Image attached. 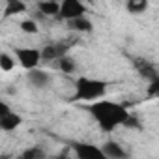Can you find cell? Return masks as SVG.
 Segmentation results:
<instances>
[{
	"mask_svg": "<svg viewBox=\"0 0 159 159\" xmlns=\"http://www.w3.org/2000/svg\"><path fill=\"white\" fill-rule=\"evenodd\" d=\"M86 111L96 120V124L99 125V129L105 131V133H112L118 125H124L125 118L129 116V111L124 105L109 101V99L92 101V103H88Z\"/></svg>",
	"mask_w": 159,
	"mask_h": 159,
	"instance_id": "1",
	"label": "cell"
},
{
	"mask_svg": "<svg viewBox=\"0 0 159 159\" xmlns=\"http://www.w3.org/2000/svg\"><path fill=\"white\" fill-rule=\"evenodd\" d=\"M107 94V83L99 79H90V77H79L75 81V101H84L92 103Z\"/></svg>",
	"mask_w": 159,
	"mask_h": 159,
	"instance_id": "2",
	"label": "cell"
},
{
	"mask_svg": "<svg viewBox=\"0 0 159 159\" xmlns=\"http://www.w3.org/2000/svg\"><path fill=\"white\" fill-rule=\"evenodd\" d=\"M15 58L19 62V66L23 69H34L39 66L41 62V49H34V47H17L15 49Z\"/></svg>",
	"mask_w": 159,
	"mask_h": 159,
	"instance_id": "3",
	"label": "cell"
},
{
	"mask_svg": "<svg viewBox=\"0 0 159 159\" xmlns=\"http://www.w3.org/2000/svg\"><path fill=\"white\" fill-rule=\"evenodd\" d=\"M81 15H86V6L81 0H60V19L69 21Z\"/></svg>",
	"mask_w": 159,
	"mask_h": 159,
	"instance_id": "4",
	"label": "cell"
},
{
	"mask_svg": "<svg viewBox=\"0 0 159 159\" xmlns=\"http://www.w3.org/2000/svg\"><path fill=\"white\" fill-rule=\"evenodd\" d=\"M69 43L66 41H58V43H51V45H45L41 49V60L43 62H52V60H58L60 56L67 54L69 51Z\"/></svg>",
	"mask_w": 159,
	"mask_h": 159,
	"instance_id": "5",
	"label": "cell"
},
{
	"mask_svg": "<svg viewBox=\"0 0 159 159\" xmlns=\"http://www.w3.org/2000/svg\"><path fill=\"white\" fill-rule=\"evenodd\" d=\"M26 79H28L30 86L36 88V90H45L49 86V83H51V75L47 71H43V69H38V67L28 69L26 71Z\"/></svg>",
	"mask_w": 159,
	"mask_h": 159,
	"instance_id": "6",
	"label": "cell"
},
{
	"mask_svg": "<svg viewBox=\"0 0 159 159\" xmlns=\"http://www.w3.org/2000/svg\"><path fill=\"white\" fill-rule=\"evenodd\" d=\"M73 153L79 159H94V157H105L103 150L96 144H84V142H77L73 144Z\"/></svg>",
	"mask_w": 159,
	"mask_h": 159,
	"instance_id": "7",
	"label": "cell"
},
{
	"mask_svg": "<svg viewBox=\"0 0 159 159\" xmlns=\"http://www.w3.org/2000/svg\"><path fill=\"white\" fill-rule=\"evenodd\" d=\"M101 150H103L105 157H109V159H125V157H129V153L122 148V144H118L114 140H107L101 146Z\"/></svg>",
	"mask_w": 159,
	"mask_h": 159,
	"instance_id": "8",
	"label": "cell"
},
{
	"mask_svg": "<svg viewBox=\"0 0 159 159\" xmlns=\"http://www.w3.org/2000/svg\"><path fill=\"white\" fill-rule=\"evenodd\" d=\"M133 64H135V69L139 71V75H140L142 79H146V81H152V79H155V77L159 75V71L155 69V66H153V64H150L148 60L137 58Z\"/></svg>",
	"mask_w": 159,
	"mask_h": 159,
	"instance_id": "9",
	"label": "cell"
},
{
	"mask_svg": "<svg viewBox=\"0 0 159 159\" xmlns=\"http://www.w3.org/2000/svg\"><path fill=\"white\" fill-rule=\"evenodd\" d=\"M67 23V28L69 30H73V32H92L94 30V25H92V21L90 19H86L84 15H81V17H75V19H69V21H66Z\"/></svg>",
	"mask_w": 159,
	"mask_h": 159,
	"instance_id": "10",
	"label": "cell"
},
{
	"mask_svg": "<svg viewBox=\"0 0 159 159\" xmlns=\"http://www.w3.org/2000/svg\"><path fill=\"white\" fill-rule=\"evenodd\" d=\"M21 124H23V118H21V114L10 112V114H6V116H0V129H2V131H6V133H11V131H15V129H17Z\"/></svg>",
	"mask_w": 159,
	"mask_h": 159,
	"instance_id": "11",
	"label": "cell"
},
{
	"mask_svg": "<svg viewBox=\"0 0 159 159\" xmlns=\"http://www.w3.org/2000/svg\"><path fill=\"white\" fill-rule=\"evenodd\" d=\"M38 11L45 17H58L60 15V4L56 0H38Z\"/></svg>",
	"mask_w": 159,
	"mask_h": 159,
	"instance_id": "12",
	"label": "cell"
},
{
	"mask_svg": "<svg viewBox=\"0 0 159 159\" xmlns=\"http://www.w3.org/2000/svg\"><path fill=\"white\" fill-rule=\"evenodd\" d=\"M25 11H26V4L23 2V0H6V6H4L2 17L8 19V17L19 15V13H25Z\"/></svg>",
	"mask_w": 159,
	"mask_h": 159,
	"instance_id": "13",
	"label": "cell"
},
{
	"mask_svg": "<svg viewBox=\"0 0 159 159\" xmlns=\"http://www.w3.org/2000/svg\"><path fill=\"white\" fill-rule=\"evenodd\" d=\"M125 10L131 15H140L148 10V0H125Z\"/></svg>",
	"mask_w": 159,
	"mask_h": 159,
	"instance_id": "14",
	"label": "cell"
},
{
	"mask_svg": "<svg viewBox=\"0 0 159 159\" xmlns=\"http://www.w3.org/2000/svg\"><path fill=\"white\" fill-rule=\"evenodd\" d=\"M58 69L62 73H66V75H71V73L77 71V62L73 58H69L67 54H64V56L58 58Z\"/></svg>",
	"mask_w": 159,
	"mask_h": 159,
	"instance_id": "15",
	"label": "cell"
},
{
	"mask_svg": "<svg viewBox=\"0 0 159 159\" xmlns=\"http://www.w3.org/2000/svg\"><path fill=\"white\" fill-rule=\"evenodd\" d=\"M0 69L4 73H10L11 69H15V58H11V54L2 52L0 54Z\"/></svg>",
	"mask_w": 159,
	"mask_h": 159,
	"instance_id": "16",
	"label": "cell"
},
{
	"mask_svg": "<svg viewBox=\"0 0 159 159\" xmlns=\"http://www.w3.org/2000/svg\"><path fill=\"white\" fill-rule=\"evenodd\" d=\"M19 26H21V30L26 32V34H38V32H39V26H38V23H36L34 19H25V21L19 23Z\"/></svg>",
	"mask_w": 159,
	"mask_h": 159,
	"instance_id": "17",
	"label": "cell"
},
{
	"mask_svg": "<svg viewBox=\"0 0 159 159\" xmlns=\"http://www.w3.org/2000/svg\"><path fill=\"white\" fill-rule=\"evenodd\" d=\"M21 157H23V159H43V157H45V152H43L41 148L34 146V148L25 150V152L21 153Z\"/></svg>",
	"mask_w": 159,
	"mask_h": 159,
	"instance_id": "18",
	"label": "cell"
},
{
	"mask_svg": "<svg viewBox=\"0 0 159 159\" xmlns=\"http://www.w3.org/2000/svg\"><path fill=\"white\" fill-rule=\"evenodd\" d=\"M122 127H127V129H142L139 116H137V114H133V112H129V116L125 118V122H124V125H122Z\"/></svg>",
	"mask_w": 159,
	"mask_h": 159,
	"instance_id": "19",
	"label": "cell"
},
{
	"mask_svg": "<svg viewBox=\"0 0 159 159\" xmlns=\"http://www.w3.org/2000/svg\"><path fill=\"white\" fill-rule=\"evenodd\" d=\"M150 84H148V90H146V94L150 96V98H157L159 99V75L155 77V79H152V81H148Z\"/></svg>",
	"mask_w": 159,
	"mask_h": 159,
	"instance_id": "20",
	"label": "cell"
},
{
	"mask_svg": "<svg viewBox=\"0 0 159 159\" xmlns=\"http://www.w3.org/2000/svg\"><path fill=\"white\" fill-rule=\"evenodd\" d=\"M10 112H13L11 107H10L6 101H0V116H6V114H10Z\"/></svg>",
	"mask_w": 159,
	"mask_h": 159,
	"instance_id": "21",
	"label": "cell"
}]
</instances>
